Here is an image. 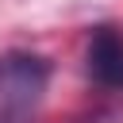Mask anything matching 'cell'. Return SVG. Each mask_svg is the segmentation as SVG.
Here are the masks:
<instances>
[{"label":"cell","mask_w":123,"mask_h":123,"mask_svg":"<svg viewBox=\"0 0 123 123\" xmlns=\"http://www.w3.org/2000/svg\"><path fill=\"white\" fill-rule=\"evenodd\" d=\"M50 85V62L31 50L0 54V123H35Z\"/></svg>","instance_id":"1"},{"label":"cell","mask_w":123,"mask_h":123,"mask_svg":"<svg viewBox=\"0 0 123 123\" xmlns=\"http://www.w3.org/2000/svg\"><path fill=\"white\" fill-rule=\"evenodd\" d=\"M85 69L100 88L123 92V35L111 31V27L92 31L88 50H85Z\"/></svg>","instance_id":"2"}]
</instances>
